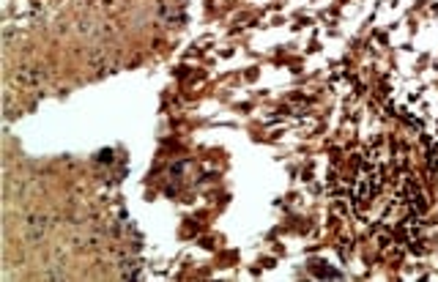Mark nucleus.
<instances>
[{"label":"nucleus","mask_w":438,"mask_h":282,"mask_svg":"<svg viewBox=\"0 0 438 282\" xmlns=\"http://www.w3.org/2000/svg\"><path fill=\"white\" fill-rule=\"evenodd\" d=\"M17 80H20V83H42L44 80V69H33V71H22L20 77H17Z\"/></svg>","instance_id":"1"}]
</instances>
